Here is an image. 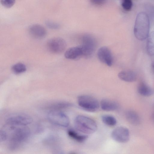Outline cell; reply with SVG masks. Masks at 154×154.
<instances>
[{
    "instance_id": "cell-1",
    "label": "cell",
    "mask_w": 154,
    "mask_h": 154,
    "mask_svg": "<svg viewBox=\"0 0 154 154\" xmlns=\"http://www.w3.org/2000/svg\"><path fill=\"white\" fill-rule=\"evenodd\" d=\"M27 125L6 122L0 131L1 142L12 150L20 147L28 139L30 132Z\"/></svg>"
},
{
    "instance_id": "cell-2",
    "label": "cell",
    "mask_w": 154,
    "mask_h": 154,
    "mask_svg": "<svg viewBox=\"0 0 154 154\" xmlns=\"http://www.w3.org/2000/svg\"><path fill=\"white\" fill-rule=\"evenodd\" d=\"M149 27V20L147 14L143 12L139 13L136 18L134 29L136 38L141 41L147 38Z\"/></svg>"
},
{
    "instance_id": "cell-3",
    "label": "cell",
    "mask_w": 154,
    "mask_h": 154,
    "mask_svg": "<svg viewBox=\"0 0 154 154\" xmlns=\"http://www.w3.org/2000/svg\"><path fill=\"white\" fill-rule=\"evenodd\" d=\"M74 125L77 131L85 134H93L97 131V127L94 120L83 115H78L75 117Z\"/></svg>"
},
{
    "instance_id": "cell-4",
    "label": "cell",
    "mask_w": 154,
    "mask_h": 154,
    "mask_svg": "<svg viewBox=\"0 0 154 154\" xmlns=\"http://www.w3.org/2000/svg\"><path fill=\"white\" fill-rule=\"evenodd\" d=\"M82 44L80 45L82 53V57L88 58L94 53L97 46V42L92 35L86 34L81 38Z\"/></svg>"
},
{
    "instance_id": "cell-5",
    "label": "cell",
    "mask_w": 154,
    "mask_h": 154,
    "mask_svg": "<svg viewBox=\"0 0 154 154\" xmlns=\"http://www.w3.org/2000/svg\"><path fill=\"white\" fill-rule=\"evenodd\" d=\"M79 105L84 110L89 112H94L98 110L100 105L95 98L88 95H82L77 98Z\"/></svg>"
},
{
    "instance_id": "cell-6",
    "label": "cell",
    "mask_w": 154,
    "mask_h": 154,
    "mask_svg": "<svg viewBox=\"0 0 154 154\" xmlns=\"http://www.w3.org/2000/svg\"><path fill=\"white\" fill-rule=\"evenodd\" d=\"M47 116L50 122L60 126L67 127L70 123L68 117L63 112L57 110L51 111L48 112Z\"/></svg>"
},
{
    "instance_id": "cell-7",
    "label": "cell",
    "mask_w": 154,
    "mask_h": 154,
    "mask_svg": "<svg viewBox=\"0 0 154 154\" xmlns=\"http://www.w3.org/2000/svg\"><path fill=\"white\" fill-rule=\"evenodd\" d=\"M47 47L51 52L55 54H60L65 49L66 44L65 40L60 38H54L48 41Z\"/></svg>"
},
{
    "instance_id": "cell-8",
    "label": "cell",
    "mask_w": 154,
    "mask_h": 154,
    "mask_svg": "<svg viewBox=\"0 0 154 154\" xmlns=\"http://www.w3.org/2000/svg\"><path fill=\"white\" fill-rule=\"evenodd\" d=\"M111 137L114 140L118 142L121 143L127 142L130 138L129 130L125 127H118L112 131Z\"/></svg>"
},
{
    "instance_id": "cell-9",
    "label": "cell",
    "mask_w": 154,
    "mask_h": 154,
    "mask_svg": "<svg viewBox=\"0 0 154 154\" xmlns=\"http://www.w3.org/2000/svg\"><path fill=\"white\" fill-rule=\"evenodd\" d=\"M97 54L100 62L109 66H112L113 57L111 52L108 48L106 46L100 47L98 50Z\"/></svg>"
},
{
    "instance_id": "cell-10",
    "label": "cell",
    "mask_w": 154,
    "mask_h": 154,
    "mask_svg": "<svg viewBox=\"0 0 154 154\" xmlns=\"http://www.w3.org/2000/svg\"><path fill=\"white\" fill-rule=\"evenodd\" d=\"M32 121V119L29 116L25 114H21L10 117L7 119L6 122L27 125L31 123Z\"/></svg>"
},
{
    "instance_id": "cell-11",
    "label": "cell",
    "mask_w": 154,
    "mask_h": 154,
    "mask_svg": "<svg viewBox=\"0 0 154 154\" xmlns=\"http://www.w3.org/2000/svg\"><path fill=\"white\" fill-rule=\"evenodd\" d=\"M29 31L32 37L37 39H41L44 37L46 34L45 29L38 24H34L31 26L29 28Z\"/></svg>"
},
{
    "instance_id": "cell-12",
    "label": "cell",
    "mask_w": 154,
    "mask_h": 154,
    "mask_svg": "<svg viewBox=\"0 0 154 154\" xmlns=\"http://www.w3.org/2000/svg\"><path fill=\"white\" fill-rule=\"evenodd\" d=\"M64 56L66 58L71 60L76 59L82 57L80 47L79 46L69 48L65 52Z\"/></svg>"
},
{
    "instance_id": "cell-13",
    "label": "cell",
    "mask_w": 154,
    "mask_h": 154,
    "mask_svg": "<svg viewBox=\"0 0 154 154\" xmlns=\"http://www.w3.org/2000/svg\"><path fill=\"white\" fill-rule=\"evenodd\" d=\"M101 109L106 111H113L119 108V105L116 101L107 99H102L100 103Z\"/></svg>"
},
{
    "instance_id": "cell-14",
    "label": "cell",
    "mask_w": 154,
    "mask_h": 154,
    "mask_svg": "<svg viewBox=\"0 0 154 154\" xmlns=\"http://www.w3.org/2000/svg\"><path fill=\"white\" fill-rule=\"evenodd\" d=\"M118 77L122 81L130 82L136 81L137 79L136 73L131 70L121 71L118 73Z\"/></svg>"
},
{
    "instance_id": "cell-15",
    "label": "cell",
    "mask_w": 154,
    "mask_h": 154,
    "mask_svg": "<svg viewBox=\"0 0 154 154\" xmlns=\"http://www.w3.org/2000/svg\"><path fill=\"white\" fill-rule=\"evenodd\" d=\"M137 91L139 94L144 96H149L153 93L152 89L145 83L142 82L139 83Z\"/></svg>"
},
{
    "instance_id": "cell-16",
    "label": "cell",
    "mask_w": 154,
    "mask_h": 154,
    "mask_svg": "<svg viewBox=\"0 0 154 154\" xmlns=\"http://www.w3.org/2000/svg\"><path fill=\"white\" fill-rule=\"evenodd\" d=\"M67 133L69 137L78 142L82 143L88 138L87 135L80 134L72 129L68 130Z\"/></svg>"
},
{
    "instance_id": "cell-17",
    "label": "cell",
    "mask_w": 154,
    "mask_h": 154,
    "mask_svg": "<svg viewBox=\"0 0 154 154\" xmlns=\"http://www.w3.org/2000/svg\"><path fill=\"white\" fill-rule=\"evenodd\" d=\"M146 50L150 56L154 57V31L149 34L147 37Z\"/></svg>"
},
{
    "instance_id": "cell-18",
    "label": "cell",
    "mask_w": 154,
    "mask_h": 154,
    "mask_svg": "<svg viewBox=\"0 0 154 154\" xmlns=\"http://www.w3.org/2000/svg\"><path fill=\"white\" fill-rule=\"evenodd\" d=\"M125 117L128 122L132 124L137 125L140 122V119L139 116L134 111H127L125 113Z\"/></svg>"
},
{
    "instance_id": "cell-19",
    "label": "cell",
    "mask_w": 154,
    "mask_h": 154,
    "mask_svg": "<svg viewBox=\"0 0 154 154\" xmlns=\"http://www.w3.org/2000/svg\"><path fill=\"white\" fill-rule=\"evenodd\" d=\"M101 119L104 123L109 126H114L117 123L116 119L111 116L107 115H103Z\"/></svg>"
},
{
    "instance_id": "cell-20",
    "label": "cell",
    "mask_w": 154,
    "mask_h": 154,
    "mask_svg": "<svg viewBox=\"0 0 154 154\" xmlns=\"http://www.w3.org/2000/svg\"><path fill=\"white\" fill-rule=\"evenodd\" d=\"M72 106V104L69 102L63 101L57 102L52 105L50 108L52 110H57L68 108Z\"/></svg>"
},
{
    "instance_id": "cell-21",
    "label": "cell",
    "mask_w": 154,
    "mask_h": 154,
    "mask_svg": "<svg viewBox=\"0 0 154 154\" xmlns=\"http://www.w3.org/2000/svg\"><path fill=\"white\" fill-rule=\"evenodd\" d=\"M26 67L24 64L18 63L12 66L11 69L12 72L16 74L22 73L26 70Z\"/></svg>"
},
{
    "instance_id": "cell-22",
    "label": "cell",
    "mask_w": 154,
    "mask_h": 154,
    "mask_svg": "<svg viewBox=\"0 0 154 154\" xmlns=\"http://www.w3.org/2000/svg\"><path fill=\"white\" fill-rule=\"evenodd\" d=\"M122 5L123 8L127 11H129L132 8L133 3L131 0H122Z\"/></svg>"
},
{
    "instance_id": "cell-23",
    "label": "cell",
    "mask_w": 154,
    "mask_h": 154,
    "mask_svg": "<svg viewBox=\"0 0 154 154\" xmlns=\"http://www.w3.org/2000/svg\"><path fill=\"white\" fill-rule=\"evenodd\" d=\"M1 4L4 7L10 8L12 7L15 4V0H0Z\"/></svg>"
},
{
    "instance_id": "cell-24",
    "label": "cell",
    "mask_w": 154,
    "mask_h": 154,
    "mask_svg": "<svg viewBox=\"0 0 154 154\" xmlns=\"http://www.w3.org/2000/svg\"><path fill=\"white\" fill-rule=\"evenodd\" d=\"M46 24L48 27L52 29H57L60 27V25L58 23L51 21H46Z\"/></svg>"
},
{
    "instance_id": "cell-25",
    "label": "cell",
    "mask_w": 154,
    "mask_h": 154,
    "mask_svg": "<svg viewBox=\"0 0 154 154\" xmlns=\"http://www.w3.org/2000/svg\"><path fill=\"white\" fill-rule=\"evenodd\" d=\"M91 2L94 5H101L104 4L106 0H90Z\"/></svg>"
},
{
    "instance_id": "cell-26",
    "label": "cell",
    "mask_w": 154,
    "mask_h": 154,
    "mask_svg": "<svg viewBox=\"0 0 154 154\" xmlns=\"http://www.w3.org/2000/svg\"><path fill=\"white\" fill-rule=\"evenodd\" d=\"M152 117H153V118L154 120V108L153 112V114H152Z\"/></svg>"
}]
</instances>
